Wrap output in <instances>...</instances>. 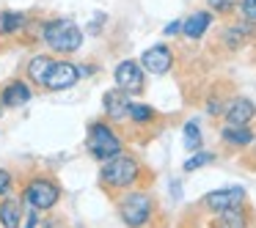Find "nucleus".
<instances>
[{
	"label": "nucleus",
	"mask_w": 256,
	"mask_h": 228,
	"mask_svg": "<svg viewBox=\"0 0 256 228\" xmlns=\"http://www.w3.org/2000/svg\"><path fill=\"white\" fill-rule=\"evenodd\" d=\"M140 176V165L135 157L127 154H116L110 160H105V168H102V182L110 184V187H130L135 184Z\"/></svg>",
	"instance_id": "f257e3e1"
},
{
	"label": "nucleus",
	"mask_w": 256,
	"mask_h": 228,
	"mask_svg": "<svg viewBox=\"0 0 256 228\" xmlns=\"http://www.w3.org/2000/svg\"><path fill=\"white\" fill-rule=\"evenodd\" d=\"M215 228H248V212H245V206H232V209L215 215Z\"/></svg>",
	"instance_id": "ddd939ff"
},
{
	"label": "nucleus",
	"mask_w": 256,
	"mask_h": 228,
	"mask_svg": "<svg viewBox=\"0 0 256 228\" xmlns=\"http://www.w3.org/2000/svg\"><path fill=\"white\" fill-rule=\"evenodd\" d=\"M210 25H212V11H193L182 25V36L190 41H198L210 30Z\"/></svg>",
	"instance_id": "f8f14e48"
},
{
	"label": "nucleus",
	"mask_w": 256,
	"mask_h": 228,
	"mask_svg": "<svg viewBox=\"0 0 256 228\" xmlns=\"http://www.w3.org/2000/svg\"><path fill=\"white\" fill-rule=\"evenodd\" d=\"M0 28H3V14H0Z\"/></svg>",
	"instance_id": "c85d7f7f"
},
{
	"label": "nucleus",
	"mask_w": 256,
	"mask_h": 228,
	"mask_svg": "<svg viewBox=\"0 0 256 228\" xmlns=\"http://www.w3.org/2000/svg\"><path fill=\"white\" fill-rule=\"evenodd\" d=\"M20 204L17 201H3L0 204V223H3V228H17L20 226Z\"/></svg>",
	"instance_id": "a211bd4d"
},
{
	"label": "nucleus",
	"mask_w": 256,
	"mask_h": 228,
	"mask_svg": "<svg viewBox=\"0 0 256 228\" xmlns=\"http://www.w3.org/2000/svg\"><path fill=\"white\" fill-rule=\"evenodd\" d=\"M36 226V212H28V223H25V228H34Z\"/></svg>",
	"instance_id": "cd10ccee"
},
{
	"label": "nucleus",
	"mask_w": 256,
	"mask_h": 228,
	"mask_svg": "<svg viewBox=\"0 0 256 228\" xmlns=\"http://www.w3.org/2000/svg\"><path fill=\"white\" fill-rule=\"evenodd\" d=\"M182 19H176V22H168L166 25V30H162V33H166V36H174V33H182Z\"/></svg>",
	"instance_id": "a878e982"
},
{
	"label": "nucleus",
	"mask_w": 256,
	"mask_h": 228,
	"mask_svg": "<svg viewBox=\"0 0 256 228\" xmlns=\"http://www.w3.org/2000/svg\"><path fill=\"white\" fill-rule=\"evenodd\" d=\"M118 215H122V220L127 223L130 228H140V226H146V223L152 220L154 204H152V198L146 193L135 190V193H127L122 201H118Z\"/></svg>",
	"instance_id": "7ed1b4c3"
},
{
	"label": "nucleus",
	"mask_w": 256,
	"mask_h": 228,
	"mask_svg": "<svg viewBox=\"0 0 256 228\" xmlns=\"http://www.w3.org/2000/svg\"><path fill=\"white\" fill-rule=\"evenodd\" d=\"M220 138L226 140L228 146H234V149H245V146L254 143V132H250V127H232V124H226V127L220 129Z\"/></svg>",
	"instance_id": "4468645a"
},
{
	"label": "nucleus",
	"mask_w": 256,
	"mask_h": 228,
	"mask_svg": "<svg viewBox=\"0 0 256 228\" xmlns=\"http://www.w3.org/2000/svg\"><path fill=\"white\" fill-rule=\"evenodd\" d=\"M25 25V14H20V11H6L3 14V33H14V30H20Z\"/></svg>",
	"instance_id": "4be33fe9"
},
{
	"label": "nucleus",
	"mask_w": 256,
	"mask_h": 228,
	"mask_svg": "<svg viewBox=\"0 0 256 228\" xmlns=\"http://www.w3.org/2000/svg\"><path fill=\"white\" fill-rule=\"evenodd\" d=\"M0 102H3V99H0Z\"/></svg>",
	"instance_id": "7c9ffc66"
},
{
	"label": "nucleus",
	"mask_w": 256,
	"mask_h": 228,
	"mask_svg": "<svg viewBox=\"0 0 256 228\" xmlns=\"http://www.w3.org/2000/svg\"><path fill=\"white\" fill-rule=\"evenodd\" d=\"M140 66L146 69V72L152 74H166L168 69L174 66V52L168 44H154L149 47V50H144V55H140Z\"/></svg>",
	"instance_id": "1a4fd4ad"
},
{
	"label": "nucleus",
	"mask_w": 256,
	"mask_h": 228,
	"mask_svg": "<svg viewBox=\"0 0 256 228\" xmlns=\"http://www.w3.org/2000/svg\"><path fill=\"white\" fill-rule=\"evenodd\" d=\"M254 116H256V105L248 96H234L226 105V110H223V118H226V124H232V127H248V124L254 121Z\"/></svg>",
	"instance_id": "9d476101"
},
{
	"label": "nucleus",
	"mask_w": 256,
	"mask_h": 228,
	"mask_svg": "<svg viewBox=\"0 0 256 228\" xmlns=\"http://www.w3.org/2000/svg\"><path fill=\"white\" fill-rule=\"evenodd\" d=\"M250 25L254 22H245V25H232V28L223 33V41H226V47H232V50H237V47H242L245 41H248L250 36Z\"/></svg>",
	"instance_id": "f3484780"
},
{
	"label": "nucleus",
	"mask_w": 256,
	"mask_h": 228,
	"mask_svg": "<svg viewBox=\"0 0 256 228\" xmlns=\"http://www.w3.org/2000/svg\"><path fill=\"white\" fill-rule=\"evenodd\" d=\"M78 80H80V69L74 66V63L56 61V63H52V69H50V74H47L44 88H50V91H66V88H72Z\"/></svg>",
	"instance_id": "6e6552de"
},
{
	"label": "nucleus",
	"mask_w": 256,
	"mask_h": 228,
	"mask_svg": "<svg viewBox=\"0 0 256 228\" xmlns=\"http://www.w3.org/2000/svg\"><path fill=\"white\" fill-rule=\"evenodd\" d=\"M201 204L212 212V215H220V212L232 209V206H242L245 204V190L242 187H223V190H212L201 198Z\"/></svg>",
	"instance_id": "423d86ee"
},
{
	"label": "nucleus",
	"mask_w": 256,
	"mask_h": 228,
	"mask_svg": "<svg viewBox=\"0 0 256 228\" xmlns=\"http://www.w3.org/2000/svg\"><path fill=\"white\" fill-rule=\"evenodd\" d=\"M3 105L6 107H20V105H25V102L30 99V88L22 83V80H17V83H12V85H6V91H3Z\"/></svg>",
	"instance_id": "2eb2a0df"
},
{
	"label": "nucleus",
	"mask_w": 256,
	"mask_h": 228,
	"mask_svg": "<svg viewBox=\"0 0 256 228\" xmlns=\"http://www.w3.org/2000/svg\"><path fill=\"white\" fill-rule=\"evenodd\" d=\"M206 110H210V116H218V113L226 110V105H220L218 99H210V105H206Z\"/></svg>",
	"instance_id": "bb28decb"
},
{
	"label": "nucleus",
	"mask_w": 256,
	"mask_h": 228,
	"mask_svg": "<svg viewBox=\"0 0 256 228\" xmlns=\"http://www.w3.org/2000/svg\"><path fill=\"white\" fill-rule=\"evenodd\" d=\"M206 6L210 11H218V14H228L234 6H237V0H206Z\"/></svg>",
	"instance_id": "b1692460"
},
{
	"label": "nucleus",
	"mask_w": 256,
	"mask_h": 228,
	"mask_svg": "<svg viewBox=\"0 0 256 228\" xmlns=\"http://www.w3.org/2000/svg\"><path fill=\"white\" fill-rule=\"evenodd\" d=\"M44 41L56 52H74L83 44V33L69 19H52V22L44 25Z\"/></svg>",
	"instance_id": "f03ea898"
},
{
	"label": "nucleus",
	"mask_w": 256,
	"mask_h": 228,
	"mask_svg": "<svg viewBox=\"0 0 256 228\" xmlns=\"http://www.w3.org/2000/svg\"><path fill=\"white\" fill-rule=\"evenodd\" d=\"M240 14L245 22H256V0H240Z\"/></svg>",
	"instance_id": "5701e85b"
},
{
	"label": "nucleus",
	"mask_w": 256,
	"mask_h": 228,
	"mask_svg": "<svg viewBox=\"0 0 256 228\" xmlns=\"http://www.w3.org/2000/svg\"><path fill=\"white\" fill-rule=\"evenodd\" d=\"M52 58H47V55H36V58H30V63H28V77L34 80L36 85H44L47 83V74H50V69H52Z\"/></svg>",
	"instance_id": "dca6fc26"
},
{
	"label": "nucleus",
	"mask_w": 256,
	"mask_h": 228,
	"mask_svg": "<svg viewBox=\"0 0 256 228\" xmlns=\"http://www.w3.org/2000/svg\"><path fill=\"white\" fill-rule=\"evenodd\" d=\"M254 151H256V146H254Z\"/></svg>",
	"instance_id": "c756f323"
},
{
	"label": "nucleus",
	"mask_w": 256,
	"mask_h": 228,
	"mask_svg": "<svg viewBox=\"0 0 256 228\" xmlns=\"http://www.w3.org/2000/svg\"><path fill=\"white\" fill-rule=\"evenodd\" d=\"M58 195H61V190H58V184L50 182V179H34V182L25 187V201L39 212L52 209V206L58 204Z\"/></svg>",
	"instance_id": "39448f33"
},
{
	"label": "nucleus",
	"mask_w": 256,
	"mask_h": 228,
	"mask_svg": "<svg viewBox=\"0 0 256 228\" xmlns=\"http://www.w3.org/2000/svg\"><path fill=\"white\" fill-rule=\"evenodd\" d=\"M88 151H91V157L105 162L110 157L122 154V140H118V135L108 124L94 121L91 124V132H88Z\"/></svg>",
	"instance_id": "20e7f679"
},
{
	"label": "nucleus",
	"mask_w": 256,
	"mask_h": 228,
	"mask_svg": "<svg viewBox=\"0 0 256 228\" xmlns=\"http://www.w3.org/2000/svg\"><path fill=\"white\" fill-rule=\"evenodd\" d=\"M130 105H132L130 94H127V91H122L118 85L102 96V107H105V113H108L110 118H124V116H130Z\"/></svg>",
	"instance_id": "9b49d317"
},
{
	"label": "nucleus",
	"mask_w": 256,
	"mask_h": 228,
	"mask_svg": "<svg viewBox=\"0 0 256 228\" xmlns=\"http://www.w3.org/2000/svg\"><path fill=\"white\" fill-rule=\"evenodd\" d=\"M210 162H215V154H210V151H193V157L182 165V171L193 173V171H198V168L210 165Z\"/></svg>",
	"instance_id": "aec40b11"
},
{
	"label": "nucleus",
	"mask_w": 256,
	"mask_h": 228,
	"mask_svg": "<svg viewBox=\"0 0 256 228\" xmlns=\"http://www.w3.org/2000/svg\"><path fill=\"white\" fill-rule=\"evenodd\" d=\"M182 146L188 151H201V129L198 121H188L182 129Z\"/></svg>",
	"instance_id": "6ab92c4d"
},
{
	"label": "nucleus",
	"mask_w": 256,
	"mask_h": 228,
	"mask_svg": "<svg viewBox=\"0 0 256 228\" xmlns=\"http://www.w3.org/2000/svg\"><path fill=\"white\" fill-rule=\"evenodd\" d=\"M130 118H132L135 124H149V121H154V110H152L149 105L132 102V105H130Z\"/></svg>",
	"instance_id": "412c9836"
},
{
	"label": "nucleus",
	"mask_w": 256,
	"mask_h": 228,
	"mask_svg": "<svg viewBox=\"0 0 256 228\" xmlns=\"http://www.w3.org/2000/svg\"><path fill=\"white\" fill-rule=\"evenodd\" d=\"M144 72L146 69L140 66L138 61H122L116 66V72H113V80H116L118 88L132 96V94H140V91H144Z\"/></svg>",
	"instance_id": "0eeeda50"
},
{
	"label": "nucleus",
	"mask_w": 256,
	"mask_h": 228,
	"mask_svg": "<svg viewBox=\"0 0 256 228\" xmlns=\"http://www.w3.org/2000/svg\"><path fill=\"white\" fill-rule=\"evenodd\" d=\"M8 190H12V176L0 168V195H8Z\"/></svg>",
	"instance_id": "393cba45"
}]
</instances>
